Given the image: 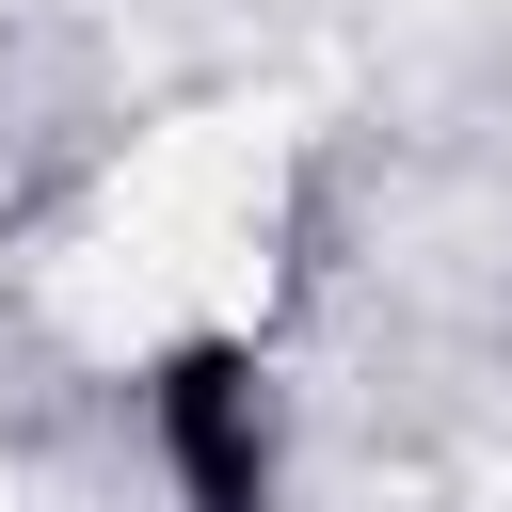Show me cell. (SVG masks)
<instances>
[{"mask_svg":"<svg viewBox=\"0 0 512 512\" xmlns=\"http://www.w3.org/2000/svg\"><path fill=\"white\" fill-rule=\"evenodd\" d=\"M128 432L160 512H288V368L240 320H176L128 368Z\"/></svg>","mask_w":512,"mask_h":512,"instance_id":"cell-1","label":"cell"}]
</instances>
